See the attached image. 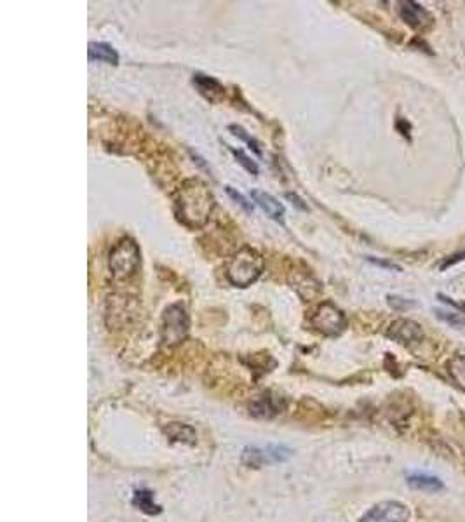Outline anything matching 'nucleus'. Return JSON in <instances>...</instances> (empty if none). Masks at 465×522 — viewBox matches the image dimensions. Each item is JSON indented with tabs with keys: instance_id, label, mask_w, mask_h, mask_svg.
I'll return each instance as SVG.
<instances>
[{
	"instance_id": "nucleus-24",
	"label": "nucleus",
	"mask_w": 465,
	"mask_h": 522,
	"mask_svg": "<svg viewBox=\"0 0 465 522\" xmlns=\"http://www.w3.org/2000/svg\"><path fill=\"white\" fill-rule=\"evenodd\" d=\"M368 261L375 263V265L381 266V268H387V270H396V272H401V266L394 265V263H389V261H381V260H375L373 256H368Z\"/></svg>"
},
{
	"instance_id": "nucleus-9",
	"label": "nucleus",
	"mask_w": 465,
	"mask_h": 522,
	"mask_svg": "<svg viewBox=\"0 0 465 522\" xmlns=\"http://www.w3.org/2000/svg\"><path fill=\"white\" fill-rule=\"evenodd\" d=\"M288 456V451L282 448H251L246 449L244 454H242V461L246 465H251V467H261L264 463H270V461H281Z\"/></svg>"
},
{
	"instance_id": "nucleus-23",
	"label": "nucleus",
	"mask_w": 465,
	"mask_h": 522,
	"mask_svg": "<svg viewBox=\"0 0 465 522\" xmlns=\"http://www.w3.org/2000/svg\"><path fill=\"white\" fill-rule=\"evenodd\" d=\"M464 260H465V251H460V253L451 254V256H448L446 260H444L443 265H441V270H446L448 266L456 265V263H459V261H464Z\"/></svg>"
},
{
	"instance_id": "nucleus-7",
	"label": "nucleus",
	"mask_w": 465,
	"mask_h": 522,
	"mask_svg": "<svg viewBox=\"0 0 465 522\" xmlns=\"http://www.w3.org/2000/svg\"><path fill=\"white\" fill-rule=\"evenodd\" d=\"M387 336L401 345H416L424 340V329L411 318H397L387 329Z\"/></svg>"
},
{
	"instance_id": "nucleus-19",
	"label": "nucleus",
	"mask_w": 465,
	"mask_h": 522,
	"mask_svg": "<svg viewBox=\"0 0 465 522\" xmlns=\"http://www.w3.org/2000/svg\"><path fill=\"white\" fill-rule=\"evenodd\" d=\"M230 151H232L234 157L237 159V162H239V164H241L242 167H244V169L248 171V173H251V174H258V166H256V162L251 161V159H249L248 155L244 154V151L239 150V149H234V146H230Z\"/></svg>"
},
{
	"instance_id": "nucleus-13",
	"label": "nucleus",
	"mask_w": 465,
	"mask_h": 522,
	"mask_svg": "<svg viewBox=\"0 0 465 522\" xmlns=\"http://www.w3.org/2000/svg\"><path fill=\"white\" fill-rule=\"evenodd\" d=\"M134 507H138L141 512L150 513V516H155V513H161V507L154 501V495L149 491V489H140V491L134 493L133 498Z\"/></svg>"
},
{
	"instance_id": "nucleus-5",
	"label": "nucleus",
	"mask_w": 465,
	"mask_h": 522,
	"mask_svg": "<svg viewBox=\"0 0 465 522\" xmlns=\"http://www.w3.org/2000/svg\"><path fill=\"white\" fill-rule=\"evenodd\" d=\"M316 331H319L324 336H339L347 328V317L336 305L331 301H326L314 312L310 318Z\"/></svg>"
},
{
	"instance_id": "nucleus-8",
	"label": "nucleus",
	"mask_w": 465,
	"mask_h": 522,
	"mask_svg": "<svg viewBox=\"0 0 465 522\" xmlns=\"http://www.w3.org/2000/svg\"><path fill=\"white\" fill-rule=\"evenodd\" d=\"M399 16L406 25L415 28V30H427L434 23L432 16L420 4L411 2V0L399 2Z\"/></svg>"
},
{
	"instance_id": "nucleus-17",
	"label": "nucleus",
	"mask_w": 465,
	"mask_h": 522,
	"mask_svg": "<svg viewBox=\"0 0 465 522\" xmlns=\"http://www.w3.org/2000/svg\"><path fill=\"white\" fill-rule=\"evenodd\" d=\"M436 317L439 321L446 322L451 328L455 329H464L465 328V316L459 312H446V310H436Z\"/></svg>"
},
{
	"instance_id": "nucleus-2",
	"label": "nucleus",
	"mask_w": 465,
	"mask_h": 522,
	"mask_svg": "<svg viewBox=\"0 0 465 522\" xmlns=\"http://www.w3.org/2000/svg\"><path fill=\"white\" fill-rule=\"evenodd\" d=\"M264 273V258L253 248H242L230 258L226 278L237 288H249Z\"/></svg>"
},
{
	"instance_id": "nucleus-4",
	"label": "nucleus",
	"mask_w": 465,
	"mask_h": 522,
	"mask_svg": "<svg viewBox=\"0 0 465 522\" xmlns=\"http://www.w3.org/2000/svg\"><path fill=\"white\" fill-rule=\"evenodd\" d=\"M190 329V318L181 303H174L164 310L162 316V343L173 346L181 343Z\"/></svg>"
},
{
	"instance_id": "nucleus-3",
	"label": "nucleus",
	"mask_w": 465,
	"mask_h": 522,
	"mask_svg": "<svg viewBox=\"0 0 465 522\" xmlns=\"http://www.w3.org/2000/svg\"><path fill=\"white\" fill-rule=\"evenodd\" d=\"M140 260V248H138L136 242L133 239L124 237L110 251L109 268L114 278L122 281V278H129L136 273Z\"/></svg>"
},
{
	"instance_id": "nucleus-22",
	"label": "nucleus",
	"mask_w": 465,
	"mask_h": 522,
	"mask_svg": "<svg viewBox=\"0 0 465 522\" xmlns=\"http://www.w3.org/2000/svg\"><path fill=\"white\" fill-rule=\"evenodd\" d=\"M387 301L394 310H406L409 306H415V301L404 300L401 296H387Z\"/></svg>"
},
{
	"instance_id": "nucleus-15",
	"label": "nucleus",
	"mask_w": 465,
	"mask_h": 522,
	"mask_svg": "<svg viewBox=\"0 0 465 522\" xmlns=\"http://www.w3.org/2000/svg\"><path fill=\"white\" fill-rule=\"evenodd\" d=\"M408 484L411 486L413 489H420V491L434 493L443 489V482L431 476H409Z\"/></svg>"
},
{
	"instance_id": "nucleus-11",
	"label": "nucleus",
	"mask_w": 465,
	"mask_h": 522,
	"mask_svg": "<svg viewBox=\"0 0 465 522\" xmlns=\"http://www.w3.org/2000/svg\"><path fill=\"white\" fill-rule=\"evenodd\" d=\"M251 197L253 201L256 202L270 218H272V220L281 221L282 218H284V206H282L276 197H272V195L267 192H260V190H253Z\"/></svg>"
},
{
	"instance_id": "nucleus-12",
	"label": "nucleus",
	"mask_w": 465,
	"mask_h": 522,
	"mask_svg": "<svg viewBox=\"0 0 465 522\" xmlns=\"http://www.w3.org/2000/svg\"><path fill=\"white\" fill-rule=\"evenodd\" d=\"M87 53H89L91 61H101L106 63V65H117L119 63L117 51L110 44L91 42L89 47H87Z\"/></svg>"
},
{
	"instance_id": "nucleus-25",
	"label": "nucleus",
	"mask_w": 465,
	"mask_h": 522,
	"mask_svg": "<svg viewBox=\"0 0 465 522\" xmlns=\"http://www.w3.org/2000/svg\"><path fill=\"white\" fill-rule=\"evenodd\" d=\"M288 199H289V201H295V206H296V207H300V209H301V211H309V207H307V206H305V204H304V202H301V201H300V199H298L295 194H288Z\"/></svg>"
},
{
	"instance_id": "nucleus-18",
	"label": "nucleus",
	"mask_w": 465,
	"mask_h": 522,
	"mask_svg": "<svg viewBox=\"0 0 465 522\" xmlns=\"http://www.w3.org/2000/svg\"><path fill=\"white\" fill-rule=\"evenodd\" d=\"M254 414H260V416H270V414L277 413L276 406H272V397L261 396L254 404Z\"/></svg>"
},
{
	"instance_id": "nucleus-20",
	"label": "nucleus",
	"mask_w": 465,
	"mask_h": 522,
	"mask_svg": "<svg viewBox=\"0 0 465 522\" xmlns=\"http://www.w3.org/2000/svg\"><path fill=\"white\" fill-rule=\"evenodd\" d=\"M229 129L232 131V134H236L237 138H241L242 141H246L249 145V149H253L254 151H256L258 155H261V150H260V145H258L256 139H253L251 136H249L248 133H246L244 129H242L241 126H229Z\"/></svg>"
},
{
	"instance_id": "nucleus-16",
	"label": "nucleus",
	"mask_w": 465,
	"mask_h": 522,
	"mask_svg": "<svg viewBox=\"0 0 465 522\" xmlns=\"http://www.w3.org/2000/svg\"><path fill=\"white\" fill-rule=\"evenodd\" d=\"M166 433H168L169 437H173L174 441L190 442V444H194V439H196V433H194V430L186 425H178V423L169 425L168 428H166Z\"/></svg>"
},
{
	"instance_id": "nucleus-1",
	"label": "nucleus",
	"mask_w": 465,
	"mask_h": 522,
	"mask_svg": "<svg viewBox=\"0 0 465 522\" xmlns=\"http://www.w3.org/2000/svg\"><path fill=\"white\" fill-rule=\"evenodd\" d=\"M174 202H176L174 206H176L178 218L190 229L204 226L214 209V197L211 190L199 179L185 181Z\"/></svg>"
},
{
	"instance_id": "nucleus-10",
	"label": "nucleus",
	"mask_w": 465,
	"mask_h": 522,
	"mask_svg": "<svg viewBox=\"0 0 465 522\" xmlns=\"http://www.w3.org/2000/svg\"><path fill=\"white\" fill-rule=\"evenodd\" d=\"M194 86L197 87V91L202 94V96L213 103H216L225 93L224 86H221L216 79L208 77V75H202V74L194 75Z\"/></svg>"
},
{
	"instance_id": "nucleus-21",
	"label": "nucleus",
	"mask_w": 465,
	"mask_h": 522,
	"mask_svg": "<svg viewBox=\"0 0 465 522\" xmlns=\"http://www.w3.org/2000/svg\"><path fill=\"white\" fill-rule=\"evenodd\" d=\"M225 190H226V194H229V197L232 199V201H236L237 204H239L242 209L246 211V213H253V204L244 197V195H242L241 192H237V190L232 189V186H225Z\"/></svg>"
},
{
	"instance_id": "nucleus-14",
	"label": "nucleus",
	"mask_w": 465,
	"mask_h": 522,
	"mask_svg": "<svg viewBox=\"0 0 465 522\" xmlns=\"http://www.w3.org/2000/svg\"><path fill=\"white\" fill-rule=\"evenodd\" d=\"M448 374L459 388L465 390V356H453L446 364Z\"/></svg>"
},
{
	"instance_id": "nucleus-6",
	"label": "nucleus",
	"mask_w": 465,
	"mask_h": 522,
	"mask_svg": "<svg viewBox=\"0 0 465 522\" xmlns=\"http://www.w3.org/2000/svg\"><path fill=\"white\" fill-rule=\"evenodd\" d=\"M408 521H409V510L406 505L399 503V501H381V503L369 508L368 512L361 517V522H408Z\"/></svg>"
}]
</instances>
